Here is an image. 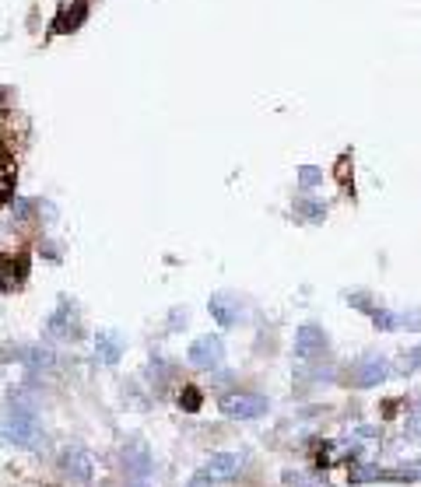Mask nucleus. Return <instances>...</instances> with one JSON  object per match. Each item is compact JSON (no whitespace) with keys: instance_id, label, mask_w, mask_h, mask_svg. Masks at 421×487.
Segmentation results:
<instances>
[{"instance_id":"obj_1","label":"nucleus","mask_w":421,"mask_h":487,"mask_svg":"<svg viewBox=\"0 0 421 487\" xmlns=\"http://www.w3.org/2000/svg\"><path fill=\"white\" fill-rule=\"evenodd\" d=\"M218 410L232 421H256L271 410V399L260 392H225L218 399Z\"/></svg>"},{"instance_id":"obj_20","label":"nucleus","mask_w":421,"mask_h":487,"mask_svg":"<svg viewBox=\"0 0 421 487\" xmlns=\"http://www.w3.org/2000/svg\"><path fill=\"white\" fill-rule=\"evenodd\" d=\"M415 414H418V417H421V399H418V403H415Z\"/></svg>"},{"instance_id":"obj_16","label":"nucleus","mask_w":421,"mask_h":487,"mask_svg":"<svg viewBox=\"0 0 421 487\" xmlns=\"http://www.w3.org/2000/svg\"><path fill=\"white\" fill-rule=\"evenodd\" d=\"M404 361H408L411 368H421V344H418V347H411V351L404 354Z\"/></svg>"},{"instance_id":"obj_13","label":"nucleus","mask_w":421,"mask_h":487,"mask_svg":"<svg viewBox=\"0 0 421 487\" xmlns=\"http://www.w3.org/2000/svg\"><path fill=\"white\" fill-rule=\"evenodd\" d=\"M201 403H204V396H201L197 386H183V390H179V407H183V410L194 414V410H201Z\"/></svg>"},{"instance_id":"obj_10","label":"nucleus","mask_w":421,"mask_h":487,"mask_svg":"<svg viewBox=\"0 0 421 487\" xmlns=\"http://www.w3.org/2000/svg\"><path fill=\"white\" fill-rule=\"evenodd\" d=\"M46 333L57 337V340H78V315H74V308L71 305H60L53 312V319L46 323Z\"/></svg>"},{"instance_id":"obj_8","label":"nucleus","mask_w":421,"mask_h":487,"mask_svg":"<svg viewBox=\"0 0 421 487\" xmlns=\"http://www.w3.org/2000/svg\"><path fill=\"white\" fill-rule=\"evenodd\" d=\"M123 347H126V340L116 333V330H105L95 337V361L105 365V368H112V365H119V358H123Z\"/></svg>"},{"instance_id":"obj_19","label":"nucleus","mask_w":421,"mask_h":487,"mask_svg":"<svg viewBox=\"0 0 421 487\" xmlns=\"http://www.w3.org/2000/svg\"><path fill=\"white\" fill-rule=\"evenodd\" d=\"M130 487H151V481H134Z\"/></svg>"},{"instance_id":"obj_12","label":"nucleus","mask_w":421,"mask_h":487,"mask_svg":"<svg viewBox=\"0 0 421 487\" xmlns=\"http://www.w3.org/2000/svg\"><path fill=\"white\" fill-rule=\"evenodd\" d=\"M18 358H21L28 368H49V365H53V351H46V347H39V344H35V347H21Z\"/></svg>"},{"instance_id":"obj_15","label":"nucleus","mask_w":421,"mask_h":487,"mask_svg":"<svg viewBox=\"0 0 421 487\" xmlns=\"http://www.w3.org/2000/svg\"><path fill=\"white\" fill-rule=\"evenodd\" d=\"M319 179H323V176H319L316 169H302V176H299V183H302V186H316Z\"/></svg>"},{"instance_id":"obj_11","label":"nucleus","mask_w":421,"mask_h":487,"mask_svg":"<svg viewBox=\"0 0 421 487\" xmlns=\"http://www.w3.org/2000/svg\"><path fill=\"white\" fill-rule=\"evenodd\" d=\"M85 18H88V0H64V4H60V14H57V21H53V28H57V32H74Z\"/></svg>"},{"instance_id":"obj_17","label":"nucleus","mask_w":421,"mask_h":487,"mask_svg":"<svg viewBox=\"0 0 421 487\" xmlns=\"http://www.w3.org/2000/svg\"><path fill=\"white\" fill-rule=\"evenodd\" d=\"M28 214H32V203H25V200H18V207H14V217H18V221H25Z\"/></svg>"},{"instance_id":"obj_5","label":"nucleus","mask_w":421,"mask_h":487,"mask_svg":"<svg viewBox=\"0 0 421 487\" xmlns=\"http://www.w3.org/2000/svg\"><path fill=\"white\" fill-rule=\"evenodd\" d=\"M123 463H126V474H130L134 481H151V474H155L151 449H148L141 438H134L130 445H123Z\"/></svg>"},{"instance_id":"obj_7","label":"nucleus","mask_w":421,"mask_h":487,"mask_svg":"<svg viewBox=\"0 0 421 487\" xmlns=\"http://www.w3.org/2000/svg\"><path fill=\"white\" fill-rule=\"evenodd\" d=\"M326 351V333L313 326V323H306V326H299V333H295V358H316V354H323Z\"/></svg>"},{"instance_id":"obj_18","label":"nucleus","mask_w":421,"mask_h":487,"mask_svg":"<svg viewBox=\"0 0 421 487\" xmlns=\"http://www.w3.org/2000/svg\"><path fill=\"white\" fill-rule=\"evenodd\" d=\"M186 487H210V481L204 477V474H197V477H194V481H190Z\"/></svg>"},{"instance_id":"obj_3","label":"nucleus","mask_w":421,"mask_h":487,"mask_svg":"<svg viewBox=\"0 0 421 487\" xmlns=\"http://www.w3.org/2000/svg\"><path fill=\"white\" fill-rule=\"evenodd\" d=\"M186 361L194 365V368H204V372H214L221 361H225V344H221V337H197L194 344H190V351H186Z\"/></svg>"},{"instance_id":"obj_14","label":"nucleus","mask_w":421,"mask_h":487,"mask_svg":"<svg viewBox=\"0 0 421 487\" xmlns=\"http://www.w3.org/2000/svg\"><path fill=\"white\" fill-rule=\"evenodd\" d=\"M295 210H299L306 221H323V214H326V207H323V203H309V200H299V203H295Z\"/></svg>"},{"instance_id":"obj_2","label":"nucleus","mask_w":421,"mask_h":487,"mask_svg":"<svg viewBox=\"0 0 421 487\" xmlns=\"http://www.w3.org/2000/svg\"><path fill=\"white\" fill-rule=\"evenodd\" d=\"M242 467H246V452H214L204 463V477L210 484H228L242 474Z\"/></svg>"},{"instance_id":"obj_6","label":"nucleus","mask_w":421,"mask_h":487,"mask_svg":"<svg viewBox=\"0 0 421 487\" xmlns=\"http://www.w3.org/2000/svg\"><path fill=\"white\" fill-rule=\"evenodd\" d=\"M386 379H390V361H386V358L369 354V358H362V365L355 368V386H358V390H376V386H383Z\"/></svg>"},{"instance_id":"obj_9","label":"nucleus","mask_w":421,"mask_h":487,"mask_svg":"<svg viewBox=\"0 0 421 487\" xmlns=\"http://www.w3.org/2000/svg\"><path fill=\"white\" fill-rule=\"evenodd\" d=\"M210 315H214L221 326H239V323L246 319L239 298H232V294H214V298H210Z\"/></svg>"},{"instance_id":"obj_4","label":"nucleus","mask_w":421,"mask_h":487,"mask_svg":"<svg viewBox=\"0 0 421 487\" xmlns=\"http://www.w3.org/2000/svg\"><path fill=\"white\" fill-rule=\"evenodd\" d=\"M60 470L78 484H92V477H95V463H92L88 449H81V445H71L60 452Z\"/></svg>"}]
</instances>
